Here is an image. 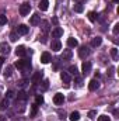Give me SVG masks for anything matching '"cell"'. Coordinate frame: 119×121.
I'll return each mask as SVG.
<instances>
[{"instance_id": "1", "label": "cell", "mask_w": 119, "mask_h": 121, "mask_svg": "<svg viewBox=\"0 0 119 121\" xmlns=\"http://www.w3.org/2000/svg\"><path fill=\"white\" fill-rule=\"evenodd\" d=\"M30 11H31V4L30 3H23V4L20 6V16L25 17L27 14H30Z\"/></svg>"}, {"instance_id": "2", "label": "cell", "mask_w": 119, "mask_h": 121, "mask_svg": "<svg viewBox=\"0 0 119 121\" xmlns=\"http://www.w3.org/2000/svg\"><path fill=\"white\" fill-rule=\"evenodd\" d=\"M28 31H30V28H28L25 24H20V26L17 27V31H16V32H17L18 35H27Z\"/></svg>"}, {"instance_id": "3", "label": "cell", "mask_w": 119, "mask_h": 121, "mask_svg": "<svg viewBox=\"0 0 119 121\" xmlns=\"http://www.w3.org/2000/svg\"><path fill=\"white\" fill-rule=\"evenodd\" d=\"M16 55H17V56H20V58H24V56L27 55V48H25V47H23V45L17 47V48H16Z\"/></svg>"}, {"instance_id": "4", "label": "cell", "mask_w": 119, "mask_h": 121, "mask_svg": "<svg viewBox=\"0 0 119 121\" xmlns=\"http://www.w3.org/2000/svg\"><path fill=\"white\" fill-rule=\"evenodd\" d=\"M63 101H64V96H63L62 93H56V94L53 96V103H55L56 106L63 104Z\"/></svg>"}, {"instance_id": "5", "label": "cell", "mask_w": 119, "mask_h": 121, "mask_svg": "<svg viewBox=\"0 0 119 121\" xmlns=\"http://www.w3.org/2000/svg\"><path fill=\"white\" fill-rule=\"evenodd\" d=\"M41 23V16L38 14V13H35V14H32L30 18V24L31 26H38Z\"/></svg>"}, {"instance_id": "6", "label": "cell", "mask_w": 119, "mask_h": 121, "mask_svg": "<svg viewBox=\"0 0 119 121\" xmlns=\"http://www.w3.org/2000/svg\"><path fill=\"white\" fill-rule=\"evenodd\" d=\"M88 54H90V51H88V48L84 45V47H80V49H79V56L81 58V59H84V58H87L88 56Z\"/></svg>"}, {"instance_id": "7", "label": "cell", "mask_w": 119, "mask_h": 121, "mask_svg": "<svg viewBox=\"0 0 119 121\" xmlns=\"http://www.w3.org/2000/svg\"><path fill=\"white\" fill-rule=\"evenodd\" d=\"M81 70H83V75H88L90 72H91V62H88V60L83 62V65H81Z\"/></svg>"}, {"instance_id": "8", "label": "cell", "mask_w": 119, "mask_h": 121, "mask_svg": "<svg viewBox=\"0 0 119 121\" xmlns=\"http://www.w3.org/2000/svg\"><path fill=\"white\" fill-rule=\"evenodd\" d=\"M30 63L31 62L28 59H21V60H17V62L14 63V66L18 68V69H24V68H25L27 65H30Z\"/></svg>"}, {"instance_id": "9", "label": "cell", "mask_w": 119, "mask_h": 121, "mask_svg": "<svg viewBox=\"0 0 119 121\" xmlns=\"http://www.w3.org/2000/svg\"><path fill=\"white\" fill-rule=\"evenodd\" d=\"M0 52H1L3 55H8V54H10V45H8L7 42H1V44H0Z\"/></svg>"}, {"instance_id": "10", "label": "cell", "mask_w": 119, "mask_h": 121, "mask_svg": "<svg viewBox=\"0 0 119 121\" xmlns=\"http://www.w3.org/2000/svg\"><path fill=\"white\" fill-rule=\"evenodd\" d=\"M88 89H90L91 91L98 90V89H99V82H98L97 79H92V80L88 83Z\"/></svg>"}, {"instance_id": "11", "label": "cell", "mask_w": 119, "mask_h": 121, "mask_svg": "<svg viewBox=\"0 0 119 121\" xmlns=\"http://www.w3.org/2000/svg\"><path fill=\"white\" fill-rule=\"evenodd\" d=\"M42 76H44V73H42V72H35V73L32 75V78H31L32 83H34V85H36V83L42 79Z\"/></svg>"}, {"instance_id": "12", "label": "cell", "mask_w": 119, "mask_h": 121, "mask_svg": "<svg viewBox=\"0 0 119 121\" xmlns=\"http://www.w3.org/2000/svg\"><path fill=\"white\" fill-rule=\"evenodd\" d=\"M51 60H52V58H51V54H49V52H44V54L41 55V62H42V63L46 65V63H49Z\"/></svg>"}, {"instance_id": "13", "label": "cell", "mask_w": 119, "mask_h": 121, "mask_svg": "<svg viewBox=\"0 0 119 121\" xmlns=\"http://www.w3.org/2000/svg\"><path fill=\"white\" fill-rule=\"evenodd\" d=\"M63 35V28H60V27H56L55 30H52V38H59Z\"/></svg>"}, {"instance_id": "14", "label": "cell", "mask_w": 119, "mask_h": 121, "mask_svg": "<svg viewBox=\"0 0 119 121\" xmlns=\"http://www.w3.org/2000/svg\"><path fill=\"white\" fill-rule=\"evenodd\" d=\"M39 24H41V28H42V32H44V34H48V32H49V23H48L46 20H42Z\"/></svg>"}, {"instance_id": "15", "label": "cell", "mask_w": 119, "mask_h": 121, "mask_svg": "<svg viewBox=\"0 0 119 121\" xmlns=\"http://www.w3.org/2000/svg\"><path fill=\"white\" fill-rule=\"evenodd\" d=\"M101 44H102V38H101V37H95V38L91 39V47H94V48L99 47Z\"/></svg>"}, {"instance_id": "16", "label": "cell", "mask_w": 119, "mask_h": 121, "mask_svg": "<svg viewBox=\"0 0 119 121\" xmlns=\"http://www.w3.org/2000/svg\"><path fill=\"white\" fill-rule=\"evenodd\" d=\"M51 47H52V49H53V51H56V52L62 49V44H60V41H59V39H55V41H52Z\"/></svg>"}, {"instance_id": "17", "label": "cell", "mask_w": 119, "mask_h": 121, "mask_svg": "<svg viewBox=\"0 0 119 121\" xmlns=\"http://www.w3.org/2000/svg\"><path fill=\"white\" fill-rule=\"evenodd\" d=\"M67 45H69V48H76V47L79 45V41H77L76 38L70 37V38L67 39Z\"/></svg>"}, {"instance_id": "18", "label": "cell", "mask_w": 119, "mask_h": 121, "mask_svg": "<svg viewBox=\"0 0 119 121\" xmlns=\"http://www.w3.org/2000/svg\"><path fill=\"white\" fill-rule=\"evenodd\" d=\"M48 7H49V0H41V1H39V10L46 11Z\"/></svg>"}, {"instance_id": "19", "label": "cell", "mask_w": 119, "mask_h": 121, "mask_svg": "<svg viewBox=\"0 0 119 121\" xmlns=\"http://www.w3.org/2000/svg\"><path fill=\"white\" fill-rule=\"evenodd\" d=\"M8 106H10V103H8V99H3V100L0 101V111H4V110H7V108H8Z\"/></svg>"}, {"instance_id": "20", "label": "cell", "mask_w": 119, "mask_h": 121, "mask_svg": "<svg viewBox=\"0 0 119 121\" xmlns=\"http://www.w3.org/2000/svg\"><path fill=\"white\" fill-rule=\"evenodd\" d=\"M73 56V52H71V49H64L63 51V54H62V59L66 60V59H70Z\"/></svg>"}, {"instance_id": "21", "label": "cell", "mask_w": 119, "mask_h": 121, "mask_svg": "<svg viewBox=\"0 0 119 121\" xmlns=\"http://www.w3.org/2000/svg\"><path fill=\"white\" fill-rule=\"evenodd\" d=\"M60 79H62L66 85H69V83H70V75H69L67 72H62V73H60Z\"/></svg>"}, {"instance_id": "22", "label": "cell", "mask_w": 119, "mask_h": 121, "mask_svg": "<svg viewBox=\"0 0 119 121\" xmlns=\"http://www.w3.org/2000/svg\"><path fill=\"white\" fill-rule=\"evenodd\" d=\"M88 20L90 21H92V23H95V21L98 20V14H97L95 11H90L88 13Z\"/></svg>"}, {"instance_id": "23", "label": "cell", "mask_w": 119, "mask_h": 121, "mask_svg": "<svg viewBox=\"0 0 119 121\" xmlns=\"http://www.w3.org/2000/svg\"><path fill=\"white\" fill-rule=\"evenodd\" d=\"M69 118H70V121H79L80 120V113L79 111H73Z\"/></svg>"}, {"instance_id": "24", "label": "cell", "mask_w": 119, "mask_h": 121, "mask_svg": "<svg viewBox=\"0 0 119 121\" xmlns=\"http://www.w3.org/2000/svg\"><path fill=\"white\" fill-rule=\"evenodd\" d=\"M11 73H13V66H10V65H8V66L4 69V78H6V79H7V78H10V76H11Z\"/></svg>"}, {"instance_id": "25", "label": "cell", "mask_w": 119, "mask_h": 121, "mask_svg": "<svg viewBox=\"0 0 119 121\" xmlns=\"http://www.w3.org/2000/svg\"><path fill=\"white\" fill-rule=\"evenodd\" d=\"M69 72H70L73 76H79V69H77V66H74V65H71V66L69 68Z\"/></svg>"}, {"instance_id": "26", "label": "cell", "mask_w": 119, "mask_h": 121, "mask_svg": "<svg viewBox=\"0 0 119 121\" xmlns=\"http://www.w3.org/2000/svg\"><path fill=\"white\" fill-rule=\"evenodd\" d=\"M27 97H28V96H27V93H25L24 90L18 91V100H23V101H25V100H27Z\"/></svg>"}, {"instance_id": "27", "label": "cell", "mask_w": 119, "mask_h": 121, "mask_svg": "<svg viewBox=\"0 0 119 121\" xmlns=\"http://www.w3.org/2000/svg\"><path fill=\"white\" fill-rule=\"evenodd\" d=\"M111 56L114 60H118V49L116 48H111Z\"/></svg>"}, {"instance_id": "28", "label": "cell", "mask_w": 119, "mask_h": 121, "mask_svg": "<svg viewBox=\"0 0 119 121\" xmlns=\"http://www.w3.org/2000/svg\"><path fill=\"white\" fill-rule=\"evenodd\" d=\"M84 10V6H83V3H77L76 6H74V11H77V13H81Z\"/></svg>"}, {"instance_id": "29", "label": "cell", "mask_w": 119, "mask_h": 121, "mask_svg": "<svg viewBox=\"0 0 119 121\" xmlns=\"http://www.w3.org/2000/svg\"><path fill=\"white\" fill-rule=\"evenodd\" d=\"M38 113V104H32V108H31V117H35V114Z\"/></svg>"}, {"instance_id": "30", "label": "cell", "mask_w": 119, "mask_h": 121, "mask_svg": "<svg viewBox=\"0 0 119 121\" xmlns=\"http://www.w3.org/2000/svg\"><path fill=\"white\" fill-rule=\"evenodd\" d=\"M74 83H76V87H81V86H83V79H81V78H79V76H76Z\"/></svg>"}, {"instance_id": "31", "label": "cell", "mask_w": 119, "mask_h": 121, "mask_svg": "<svg viewBox=\"0 0 119 121\" xmlns=\"http://www.w3.org/2000/svg\"><path fill=\"white\" fill-rule=\"evenodd\" d=\"M17 39H18V34H17V32H11V34H10V41H11V42H16Z\"/></svg>"}, {"instance_id": "32", "label": "cell", "mask_w": 119, "mask_h": 121, "mask_svg": "<svg viewBox=\"0 0 119 121\" xmlns=\"http://www.w3.org/2000/svg\"><path fill=\"white\" fill-rule=\"evenodd\" d=\"M4 24H7V17L4 14H0V27L4 26Z\"/></svg>"}, {"instance_id": "33", "label": "cell", "mask_w": 119, "mask_h": 121, "mask_svg": "<svg viewBox=\"0 0 119 121\" xmlns=\"http://www.w3.org/2000/svg\"><path fill=\"white\" fill-rule=\"evenodd\" d=\"M98 121H111V118H109L108 116L102 114V116H99V117H98Z\"/></svg>"}, {"instance_id": "34", "label": "cell", "mask_w": 119, "mask_h": 121, "mask_svg": "<svg viewBox=\"0 0 119 121\" xmlns=\"http://www.w3.org/2000/svg\"><path fill=\"white\" fill-rule=\"evenodd\" d=\"M35 100H36V104H42V103H44V97H42L41 94H38V96L35 97Z\"/></svg>"}, {"instance_id": "35", "label": "cell", "mask_w": 119, "mask_h": 121, "mask_svg": "<svg viewBox=\"0 0 119 121\" xmlns=\"http://www.w3.org/2000/svg\"><path fill=\"white\" fill-rule=\"evenodd\" d=\"M95 116H97V111H95V110H91V111H88V117H90V118H94Z\"/></svg>"}, {"instance_id": "36", "label": "cell", "mask_w": 119, "mask_h": 121, "mask_svg": "<svg viewBox=\"0 0 119 121\" xmlns=\"http://www.w3.org/2000/svg\"><path fill=\"white\" fill-rule=\"evenodd\" d=\"M48 86H49V82H48V80H44V83H42V90H46Z\"/></svg>"}, {"instance_id": "37", "label": "cell", "mask_w": 119, "mask_h": 121, "mask_svg": "<svg viewBox=\"0 0 119 121\" xmlns=\"http://www.w3.org/2000/svg\"><path fill=\"white\" fill-rule=\"evenodd\" d=\"M13 97H14V91L8 90V91H7V97H6V99H13Z\"/></svg>"}, {"instance_id": "38", "label": "cell", "mask_w": 119, "mask_h": 121, "mask_svg": "<svg viewBox=\"0 0 119 121\" xmlns=\"http://www.w3.org/2000/svg\"><path fill=\"white\" fill-rule=\"evenodd\" d=\"M118 32H119V24H115V27H114V34L116 35Z\"/></svg>"}, {"instance_id": "39", "label": "cell", "mask_w": 119, "mask_h": 121, "mask_svg": "<svg viewBox=\"0 0 119 121\" xmlns=\"http://www.w3.org/2000/svg\"><path fill=\"white\" fill-rule=\"evenodd\" d=\"M25 83H27V80L24 79V80H21V82H20V86H21V87H24V86H25Z\"/></svg>"}, {"instance_id": "40", "label": "cell", "mask_w": 119, "mask_h": 121, "mask_svg": "<svg viewBox=\"0 0 119 121\" xmlns=\"http://www.w3.org/2000/svg\"><path fill=\"white\" fill-rule=\"evenodd\" d=\"M52 21H53V24H58V18H56V17H53V20H52Z\"/></svg>"}, {"instance_id": "41", "label": "cell", "mask_w": 119, "mask_h": 121, "mask_svg": "<svg viewBox=\"0 0 119 121\" xmlns=\"http://www.w3.org/2000/svg\"><path fill=\"white\" fill-rule=\"evenodd\" d=\"M0 121H6V117L4 116H0Z\"/></svg>"}, {"instance_id": "42", "label": "cell", "mask_w": 119, "mask_h": 121, "mask_svg": "<svg viewBox=\"0 0 119 121\" xmlns=\"http://www.w3.org/2000/svg\"><path fill=\"white\" fill-rule=\"evenodd\" d=\"M114 1H115V3H119V0H114Z\"/></svg>"}]
</instances>
